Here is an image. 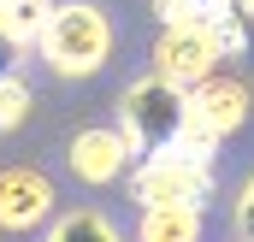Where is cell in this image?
Segmentation results:
<instances>
[{
    "mask_svg": "<svg viewBox=\"0 0 254 242\" xmlns=\"http://www.w3.org/2000/svg\"><path fill=\"white\" fill-rule=\"evenodd\" d=\"M54 219V183L36 166H0V231H36Z\"/></svg>",
    "mask_w": 254,
    "mask_h": 242,
    "instance_id": "8992f818",
    "label": "cell"
},
{
    "mask_svg": "<svg viewBox=\"0 0 254 242\" xmlns=\"http://www.w3.org/2000/svg\"><path fill=\"white\" fill-rule=\"evenodd\" d=\"M18 60H24V48L0 30V77H18Z\"/></svg>",
    "mask_w": 254,
    "mask_h": 242,
    "instance_id": "9a60e30c",
    "label": "cell"
},
{
    "mask_svg": "<svg viewBox=\"0 0 254 242\" xmlns=\"http://www.w3.org/2000/svg\"><path fill=\"white\" fill-rule=\"evenodd\" d=\"M54 18V0H0V30L18 42V48H36L42 30Z\"/></svg>",
    "mask_w": 254,
    "mask_h": 242,
    "instance_id": "9c48e42d",
    "label": "cell"
},
{
    "mask_svg": "<svg viewBox=\"0 0 254 242\" xmlns=\"http://www.w3.org/2000/svg\"><path fill=\"white\" fill-rule=\"evenodd\" d=\"M65 160H71V172L83 183H119L125 172H136V148H130L125 130H113V124L77 130L71 148H65Z\"/></svg>",
    "mask_w": 254,
    "mask_h": 242,
    "instance_id": "5b68a950",
    "label": "cell"
},
{
    "mask_svg": "<svg viewBox=\"0 0 254 242\" xmlns=\"http://www.w3.org/2000/svg\"><path fill=\"white\" fill-rule=\"evenodd\" d=\"M136 242H201V207H142Z\"/></svg>",
    "mask_w": 254,
    "mask_h": 242,
    "instance_id": "ba28073f",
    "label": "cell"
},
{
    "mask_svg": "<svg viewBox=\"0 0 254 242\" xmlns=\"http://www.w3.org/2000/svg\"><path fill=\"white\" fill-rule=\"evenodd\" d=\"M160 24H207L225 36V18H231V0H154Z\"/></svg>",
    "mask_w": 254,
    "mask_h": 242,
    "instance_id": "8fae6325",
    "label": "cell"
},
{
    "mask_svg": "<svg viewBox=\"0 0 254 242\" xmlns=\"http://www.w3.org/2000/svg\"><path fill=\"white\" fill-rule=\"evenodd\" d=\"M130 195H136V207H207L213 201V160H195L184 148L148 154L130 172Z\"/></svg>",
    "mask_w": 254,
    "mask_h": 242,
    "instance_id": "3957f363",
    "label": "cell"
},
{
    "mask_svg": "<svg viewBox=\"0 0 254 242\" xmlns=\"http://www.w3.org/2000/svg\"><path fill=\"white\" fill-rule=\"evenodd\" d=\"M225 48H231V54L254 48V0H231V18H225Z\"/></svg>",
    "mask_w": 254,
    "mask_h": 242,
    "instance_id": "4fadbf2b",
    "label": "cell"
},
{
    "mask_svg": "<svg viewBox=\"0 0 254 242\" xmlns=\"http://www.w3.org/2000/svg\"><path fill=\"white\" fill-rule=\"evenodd\" d=\"M24 119H30V89H24V77H0V136L18 130Z\"/></svg>",
    "mask_w": 254,
    "mask_h": 242,
    "instance_id": "7c38bea8",
    "label": "cell"
},
{
    "mask_svg": "<svg viewBox=\"0 0 254 242\" xmlns=\"http://www.w3.org/2000/svg\"><path fill=\"white\" fill-rule=\"evenodd\" d=\"M190 107H195V119L201 124H213L219 136H237L243 124H249V107H254V95H249V83L243 77H207V83H195L190 89Z\"/></svg>",
    "mask_w": 254,
    "mask_h": 242,
    "instance_id": "52a82bcc",
    "label": "cell"
},
{
    "mask_svg": "<svg viewBox=\"0 0 254 242\" xmlns=\"http://www.w3.org/2000/svg\"><path fill=\"white\" fill-rule=\"evenodd\" d=\"M48 242H125V237H119V225H113L107 213H95V207H71V213L54 219Z\"/></svg>",
    "mask_w": 254,
    "mask_h": 242,
    "instance_id": "30bf717a",
    "label": "cell"
},
{
    "mask_svg": "<svg viewBox=\"0 0 254 242\" xmlns=\"http://www.w3.org/2000/svg\"><path fill=\"white\" fill-rule=\"evenodd\" d=\"M36 54L48 60V71H60V77H95L101 65L113 60V24H107L101 6L65 0V6H54Z\"/></svg>",
    "mask_w": 254,
    "mask_h": 242,
    "instance_id": "7a4b0ae2",
    "label": "cell"
},
{
    "mask_svg": "<svg viewBox=\"0 0 254 242\" xmlns=\"http://www.w3.org/2000/svg\"><path fill=\"white\" fill-rule=\"evenodd\" d=\"M119 130L130 136L136 160L178 148L184 130H190V89H178L166 77H136L119 95Z\"/></svg>",
    "mask_w": 254,
    "mask_h": 242,
    "instance_id": "6da1fadb",
    "label": "cell"
},
{
    "mask_svg": "<svg viewBox=\"0 0 254 242\" xmlns=\"http://www.w3.org/2000/svg\"><path fill=\"white\" fill-rule=\"evenodd\" d=\"M237 237L254 242V178L243 183V195H237Z\"/></svg>",
    "mask_w": 254,
    "mask_h": 242,
    "instance_id": "5bb4252c",
    "label": "cell"
},
{
    "mask_svg": "<svg viewBox=\"0 0 254 242\" xmlns=\"http://www.w3.org/2000/svg\"><path fill=\"white\" fill-rule=\"evenodd\" d=\"M225 36L207 30V24H160V42H154V77L178 83V89H195L207 83L219 60H225Z\"/></svg>",
    "mask_w": 254,
    "mask_h": 242,
    "instance_id": "277c9868",
    "label": "cell"
}]
</instances>
